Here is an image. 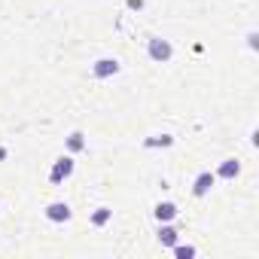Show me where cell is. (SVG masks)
<instances>
[{
  "instance_id": "6da1fadb",
  "label": "cell",
  "mask_w": 259,
  "mask_h": 259,
  "mask_svg": "<svg viewBox=\"0 0 259 259\" xmlns=\"http://www.w3.org/2000/svg\"><path fill=\"white\" fill-rule=\"evenodd\" d=\"M147 55H150L156 64H168V61L174 58V46H171V40H165V37H150V40H147Z\"/></svg>"
},
{
  "instance_id": "7a4b0ae2",
  "label": "cell",
  "mask_w": 259,
  "mask_h": 259,
  "mask_svg": "<svg viewBox=\"0 0 259 259\" xmlns=\"http://www.w3.org/2000/svg\"><path fill=\"white\" fill-rule=\"evenodd\" d=\"M73 171H76V162H73V156L67 153V156H61V159H55V162H52L49 183H52V186H61L67 177H73Z\"/></svg>"
},
{
  "instance_id": "3957f363",
  "label": "cell",
  "mask_w": 259,
  "mask_h": 259,
  "mask_svg": "<svg viewBox=\"0 0 259 259\" xmlns=\"http://www.w3.org/2000/svg\"><path fill=\"white\" fill-rule=\"evenodd\" d=\"M119 70H122L119 58H98V61L92 64V76H95V79H110V76H116Z\"/></svg>"
},
{
  "instance_id": "277c9868",
  "label": "cell",
  "mask_w": 259,
  "mask_h": 259,
  "mask_svg": "<svg viewBox=\"0 0 259 259\" xmlns=\"http://www.w3.org/2000/svg\"><path fill=\"white\" fill-rule=\"evenodd\" d=\"M43 213H46L49 223H67V220L73 217V207H70L67 201H49Z\"/></svg>"
},
{
  "instance_id": "5b68a950",
  "label": "cell",
  "mask_w": 259,
  "mask_h": 259,
  "mask_svg": "<svg viewBox=\"0 0 259 259\" xmlns=\"http://www.w3.org/2000/svg\"><path fill=\"white\" fill-rule=\"evenodd\" d=\"M213 183H217V174H213V171H201V174L192 180V195H195V198H204V195L213 189Z\"/></svg>"
},
{
  "instance_id": "8992f818",
  "label": "cell",
  "mask_w": 259,
  "mask_h": 259,
  "mask_svg": "<svg viewBox=\"0 0 259 259\" xmlns=\"http://www.w3.org/2000/svg\"><path fill=\"white\" fill-rule=\"evenodd\" d=\"M177 204L174 201H159L156 207H153V217L159 220V223H171V220H177Z\"/></svg>"
},
{
  "instance_id": "52a82bcc",
  "label": "cell",
  "mask_w": 259,
  "mask_h": 259,
  "mask_svg": "<svg viewBox=\"0 0 259 259\" xmlns=\"http://www.w3.org/2000/svg\"><path fill=\"white\" fill-rule=\"evenodd\" d=\"M238 174H241V162L238 159H223L220 168H217V177L220 180H235Z\"/></svg>"
},
{
  "instance_id": "ba28073f",
  "label": "cell",
  "mask_w": 259,
  "mask_h": 259,
  "mask_svg": "<svg viewBox=\"0 0 259 259\" xmlns=\"http://www.w3.org/2000/svg\"><path fill=\"white\" fill-rule=\"evenodd\" d=\"M156 238H159V244H162V247H174V244H177V238H180V232H177L171 223H159Z\"/></svg>"
},
{
  "instance_id": "9c48e42d",
  "label": "cell",
  "mask_w": 259,
  "mask_h": 259,
  "mask_svg": "<svg viewBox=\"0 0 259 259\" xmlns=\"http://www.w3.org/2000/svg\"><path fill=\"white\" fill-rule=\"evenodd\" d=\"M64 147H67V153H70V156L82 153V150H85V135H82V132H70V135L64 138Z\"/></svg>"
},
{
  "instance_id": "30bf717a",
  "label": "cell",
  "mask_w": 259,
  "mask_h": 259,
  "mask_svg": "<svg viewBox=\"0 0 259 259\" xmlns=\"http://www.w3.org/2000/svg\"><path fill=\"white\" fill-rule=\"evenodd\" d=\"M110 220H113V210H110V207H95V210H92V217H89V223H92L95 229L107 226Z\"/></svg>"
},
{
  "instance_id": "8fae6325",
  "label": "cell",
  "mask_w": 259,
  "mask_h": 259,
  "mask_svg": "<svg viewBox=\"0 0 259 259\" xmlns=\"http://www.w3.org/2000/svg\"><path fill=\"white\" fill-rule=\"evenodd\" d=\"M156 147H174V135H153L144 141V150H156Z\"/></svg>"
},
{
  "instance_id": "7c38bea8",
  "label": "cell",
  "mask_w": 259,
  "mask_h": 259,
  "mask_svg": "<svg viewBox=\"0 0 259 259\" xmlns=\"http://www.w3.org/2000/svg\"><path fill=\"white\" fill-rule=\"evenodd\" d=\"M171 250H174V256H177V259H192V256L198 253V250H195L192 244H174Z\"/></svg>"
},
{
  "instance_id": "4fadbf2b",
  "label": "cell",
  "mask_w": 259,
  "mask_h": 259,
  "mask_svg": "<svg viewBox=\"0 0 259 259\" xmlns=\"http://www.w3.org/2000/svg\"><path fill=\"white\" fill-rule=\"evenodd\" d=\"M247 46H250L253 52L259 49V31H250V34H247Z\"/></svg>"
},
{
  "instance_id": "5bb4252c",
  "label": "cell",
  "mask_w": 259,
  "mask_h": 259,
  "mask_svg": "<svg viewBox=\"0 0 259 259\" xmlns=\"http://www.w3.org/2000/svg\"><path fill=\"white\" fill-rule=\"evenodd\" d=\"M128 10H144V0H128Z\"/></svg>"
},
{
  "instance_id": "9a60e30c",
  "label": "cell",
  "mask_w": 259,
  "mask_h": 259,
  "mask_svg": "<svg viewBox=\"0 0 259 259\" xmlns=\"http://www.w3.org/2000/svg\"><path fill=\"white\" fill-rule=\"evenodd\" d=\"M7 159H10V150H7V147H0V162H7Z\"/></svg>"
}]
</instances>
